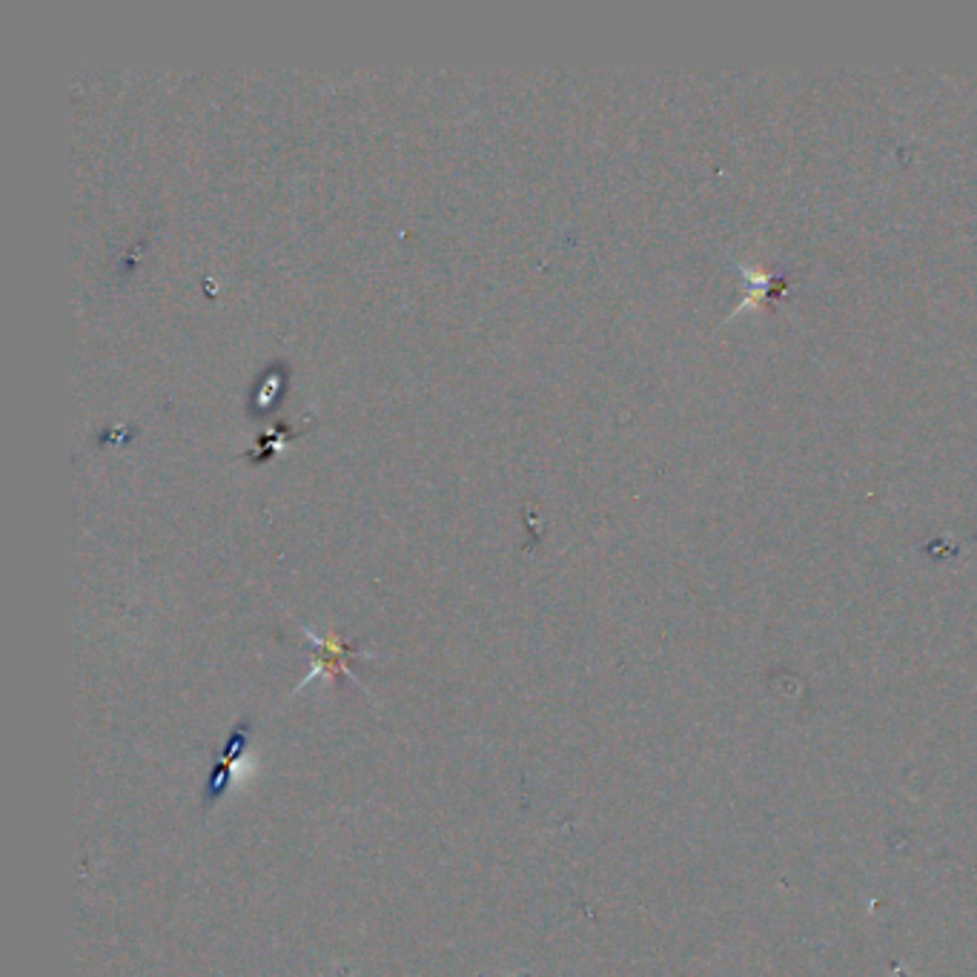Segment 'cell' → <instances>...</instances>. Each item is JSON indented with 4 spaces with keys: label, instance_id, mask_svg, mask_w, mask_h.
Wrapping results in <instances>:
<instances>
[{
    "label": "cell",
    "instance_id": "1",
    "mask_svg": "<svg viewBox=\"0 0 977 977\" xmlns=\"http://www.w3.org/2000/svg\"><path fill=\"white\" fill-rule=\"evenodd\" d=\"M244 743H247V731H244V725H241L238 731H233V734H230V740H227V748H224V760L215 765V774H213V780H210V791L204 794V803H215V800H218V797L227 791V786H230V780H227V768H230V763H233L235 757L244 751Z\"/></svg>",
    "mask_w": 977,
    "mask_h": 977
},
{
    "label": "cell",
    "instance_id": "2",
    "mask_svg": "<svg viewBox=\"0 0 977 977\" xmlns=\"http://www.w3.org/2000/svg\"><path fill=\"white\" fill-rule=\"evenodd\" d=\"M310 639L319 645V668L324 674H339V671H347V657L353 651L350 642H341V639H321L310 631Z\"/></svg>",
    "mask_w": 977,
    "mask_h": 977
}]
</instances>
